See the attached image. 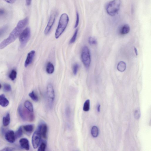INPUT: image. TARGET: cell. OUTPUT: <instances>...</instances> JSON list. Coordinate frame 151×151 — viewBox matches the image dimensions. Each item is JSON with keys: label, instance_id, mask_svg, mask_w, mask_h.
Returning <instances> with one entry per match:
<instances>
[{"label": "cell", "instance_id": "31", "mask_svg": "<svg viewBox=\"0 0 151 151\" xmlns=\"http://www.w3.org/2000/svg\"><path fill=\"white\" fill-rule=\"evenodd\" d=\"M4 90L6 92H9L11 90V86L7 84H5L3 85Z\"/></svg>", "mask_w": 151, "mask_h": 151}, {"label": "cell", "instance_id": "37", "mask_svg": "<svg viewBox=\"0 0 151 151\" xmlns=\"http://www.w3.org/2000/svg\"><path fill=\"white\" fill-rule=\"evenodd\" d=\"M7 3L10 4H12L15 2L16 0H3Z\"/></svg>", "mask_w": 151, "mask_h": 151}, {"label": "cell", "instance_id": "24", "mask_svg": "<svg viewBox=\"0 0 151 151\" xmlns=\"http://www.w3.org/2000/svg\"><path fill=\"white\" fill-rule=\"evenodd\" d=\"M90 102L89 100H87L85 102L83 108V111L85 112H88L90 110Z\"/></svg>", "mask_w": 151, "mask_h": 151}, {"label": "cell", "instance_id": "33", "mask_svg": "<svg viewBox=\"0 0 151 151\" xmlns=\"http://www.w3.org/2000/svg\"><path fill=\"white\" fill-rule=\"evenodd\" d=\"M8 27L5 26L0 28V36L3 35L7 30Z\"/></svg>", "mask_w": 151, "mask_h": 151}, {"label": "cell", "instance_id": "2", "mask_svg": "<svg viewBox=\"0 0 151 151\" xmlns=\"http://www.w3.org/2000/svg\"><path fill=\"white\" fill-rule=\"evenodd\" d=\"M69 21V17L67 14L63 13L61 15L55 33V37L56 39L59 38L65 31Z\"/></svg>", "mask_w": 151, "mask_h": 151}, {"label": "cell", "instance_id": "41", "mask_svg": "<svg viewBox=\"0 0 151 151\" xmlns=\"http://www.w3.org/2000/svg\"><path fill=\"white\" fill-rule=\"evenodd\" d=\"M1 87H1V84H0V89H1Z\"/></svg>", "mask_w": 151, "mask_h": 151}, {"label": "cell", "instance_id": "14", "mask_svg": "<svg viewBox=\"0 0 151 151\" xmlns=\"http://www.w3.org/2000/svg\"><path fill=\"white\" fill-rule=\"evenodd\" d=\"M130 30L129 25L126 24L122 25L120 28L119 33L121 35H124L127 34L129 32Z\"/></svg>", "mask_w": 151, "mask_h": 151}, {"label": "cell", "instance_id": "40", "mask_svg": "<svg viewBox=\"0 0 151 151\" xmlns=\"http://www.w3.org/2000/svg\"><path fill=\"white\" fill-rule=\"evenodd\" d=\"M98 106V112H100V105H99Z\"/></svg>", "mask_w": 151, "mask_h": 151}, {"label": "cell", "instance_id": "27", "mask_svg": "<svg viewBox=\"0 0 151 151\" xmlns=\"http://www.w3.org/2000/svg\"><path fill=\"white\" fill-rule=\"evenodd\" d=\"M78 31V29H77L75 30V31L70 40V44H71L74 43L77 39Z\"/></svg>", "mask_w": 151, "mask_h": 151}, {"label": "cell", "instance_id": "8", "mask_svg": "<svg viewBox=\"0 0 151 151\" xmlns=\"http://www.w3.org/2000/svg\"><path fill=\"white\" fill-rule=\"evenodd\" d=\"M41 137L42 135L37 130L34 133L32 137V143L34 149H36L38 147L41 140Z\"/></svg>", "mask_w": 151, "mask_h": 151}, {"label": "cell", "instance_id": "25", "mask_svg": "<svg viewBox=\"0 0 151 151\" xmlns=\"http://www.w3.org/2000/svg\"><path fill=\"white\" fill-rule=\"evenodd\" d=\"M29 96L34 101L37 102L38 101V98L34 91H32L29 94Z\"/></svg>", "mask_w": 151, "mask_h": 151}, {"label": "cell", "instance_id": "21", "mask_svg": "<svg viewBox=\"0 0 151 151\" xmlns=\"http://www.w3.org/2000/svg\"><path fill=\"white\" fill-rule=\"evenodd\" d=\"M91 134L92 136L94 138H96L98 136L99 130L98 127L96 126H93L92 127L91 130Z\"/></svg>", "mask_w": 151, "mask_h": 151}, {"label": "cell", "instance_id": "6", "mask_svg": "<svg viewBox=\"0 0 151 151\" xmlns=\"http://www.w3.org/2000/svg\"><path fill=\"white\" fill-rule=\"evenodd\" d=\"M31 34L29 27H27L23 31L19 36V41L21 47H24L30 39Z\"/></svg>", "mask_w": 151, "mask_h": 151}, {"label": "cell", "instance_id": "16", "mask_svg": "<svg viewBox=\"0 0 151 151\" xmlns=\"http://www.w3.org/2000/svg\"><path fill=\"white\" fill-rule=\"evenodd\" d=\"M46 71L49 74H52L54 71V67L53 64L50 62H48L46 65Z\"/></svg>", "mask_w": 151, "mask_h": 151}, {"label": "cell", "instance_id": "29", "mask_svg": "<svg viewBox=\"0 0 151 151\" xmlns=\"http://www.w3.org/2000/svg\"><path fill=\"white\" fill-rule=\"evenodd\" d=\"M79 68V65L77 63L74 64L73 66V72L74 75L77 74Z\"/></svg>", "mask_w": 151, "mask_h": 151}, {"label": "cell", "instance_id": "35", "mask_svg": "<svg viewBox=\"0 0 151 151\" xmlns=\"http://www.w3.org/2000/svg\"><path fill=\"white\" fill-rule=\"evenodd\" d=\"M1 150L3 151H12L15 150V149L11 147H7L2 149Z\"/></svg>", "mask_w": 151, "mask_h": 151}, {"label": "cell", "instance_id": "7", "mask_svg": "<svg viewBox=\"0 0 151 151\" xmlns=\"http://www.w3.org/2000/svg\"><path fill=\"white\" fill-rule=\"evenodd\" d=\"M57 15V13L55 12H53L51 14L48 24L44 31V33L46 35L48 34L50 31L55 20Z\"/></svg>", "mask_w": 151, "mask_h": 151}, {"label": "cell", "instance_id": "30", "mask_svg": "<svg viewBox=\"0 0 151 151\" xmlns=\"http://www.w3.org/2000/svg\"><path fill=\"white\" fill-rule=\"evenodd\" d=\"M46 145L45 142H42L39 146L38 151H45L46 150Z\"/></svg>", "mask_w": 151, "mask_h": 151}, {"label": "cell", "instance_id": "3", "mask_svg": "<svg viewBox=\"0 0 151 151\" xmlns=\"http://www.w3.org/2000/svg\"><path fill=\"white\" fill-rule=\"evenodd\" d=\"M121 5L120 0H113L106 5V11L109 15L114 16L118 12Z\"/></svg>", "mask_w": 151, "mask_h": 151}, {"label": "cell", "instance_id": "19", "mask_svg": "<svg viewBox=\"0 0 151 151\" xmlns=\"http://www.w3.org/2000/svg\"><path fill=\"white\" fill-rule=\"evenodd\" d=\"M25 107L29 111L31 112H33V107L32 103L29 101L27 100L24 103Z\"/></svg>", "mask_w": 151, "mask_h": 151}, {"label": "cell", "instance_id": "22", "mask_svg": "<svg viewBox=\"0 0 151 151\" xmlns=\"http://www.w3.org/2000/svg\"><path fill=\"white\" fill-rule=\"evenodd\" d=\"M23 128L24 130L27 133H31L33 130V126L31 124L24 126H23Z\"/></svg>", "mask_w": 151, "mask_h": 151}, {"label": "cell", "instance_id": "39", "mask_svg": "<svg viewBox=\"0 0 151 151\" xmlns=\"http://www.w3.org/2000/svg\"><path fill=\"white\" fill-rule=\"evenodd\" d=\"M134 50L135 52L136 55V56H138V51H137V49L135 47H134Z\"/></svg>", "mask_w": 151, "mask_h": 151}, {"label": "cell", "instance_id": "34", "mask_svg": "<svg viewBox=\"0 0 151 151\" xmlns=\"http://www.w3.org/2000/svg\"><path fill=\"white\" fill-rule=\"evenodd\" d=\"M77 19H76V20L75 23V24L74 26L75 28H77V27H78L79 23V13L77 12Z\"/></svg>", "mask_w": 151, "mask_h": 151}, {"label": "cell", "instance_id": "38", "mask_svg": "<svg viewBox=\"0 0 151 151\" xmlns=\"http://www.w3.org/2000/svg\"><path fill=\"white\" fill-rule=\"evenodd\" d=\"M32 0H25L26 4L27 6H29L31 5Z\"/></svg>", "mask_w": 151, "mask_h": 151}, {"label": "cell", "instance_id": "5", "mask_svg": "<svg viewBox=\"0 0 151 151\" xmlns=\"http://www.w3.org/2000/svg\"><path fill=\"white\" fill-rule=\"evenodd\" d=\"M18 111L20 116L24 121H33L34 120L35 116L33 112L24 109L21 105L19 106Z\"/></svg>", "mask_w": 151, "mask_h": 151}, {"label": "cell", "instance_id": "12", "mask_svg": "<svg viewBox=\"0 0 151 151\" xmlns=\"http://www.w3.org/2000/svg\"><path fill=\"white\" fill-rule=\"evenodd\" d=\"M35 53V51L32 50L27 54L25 63V67L28 66L32 63L34 57Z\"/></svg>", "mask_w": 151, "mask_h": 151}, {"label": "cell", "instance_id": "11", "mask_svg": "<svg viewBox=\"0 0 151 151\" xmlns=\"http://www.w3.org/2000/svg\"><path fill=\"white\" fill-rule=\"evenodd\" d=\"M47 94L50 100L52 101H53L55 98V94L53 87L51 84H48L47 86Z\"/></svg>", "mask_w": 151, "mask_h": 151}, {"label": "cell", "instance_id": "32", "mask_svg": "<svg viewBox=\"0 0 151 151\" xmlns=\"http://www.w3.org/2000/svg\"><path fill=\"white\" fill-rule=\"evenodd\" d=\"M141 116V113L139 110H136L134 113V117L135 119H138Z\"/></svg>", "mask_w": 151, "mask_h": 151}, {"label": "cell", "instance_id": "26", "mask_svg": "<svg viewBox=\"0 0 151 151\" xmlns=\"http://www.w3.org/2000/svg\"><path fill=\"white\" fill-rule=\"evenodd\" d=\"M17 75V72L16 70H12L9 75V77L12 81L14 80L16 78Z\"/></svg>", "mask_w": 151, "mask_h": 151}, {"label": "cell", "instance_id": "28", "mask_svg": "<svg viewBox=\"0 0 151 151\" xmlns=\"http://www.w3.org/2000/svg\"><path fill=\"white\" fill-rule=\"evenodd\" d=\"M88 42L91 45H95L97 44V41L94 38L90 37L88 38Z\"/></svg>", "mask_w": 151, "mask_h": 151}, {"label": "cell", "instance_id": "10", "mask_svg": "<svg viewBox=\"0 0 151 151\" xmlns=\"http://www.w3.org/2000/svg\"><path fill=\"white\" fill-rule=\"evenodd\" d=\"M5 138L7 141L10 143L15 142L16 139L15 133L12 130L8 131L5 135Z\"/></svg>", "mask_w": 151, "mask_h": 151}, {"label": "cell", "instance_id": "15", "mask_svg": "<svg viewBox=\"0 0 151 151\" xmlns=\"http://www.w3.org/2000/svg\"><path fill=\"white\" fill-rule=\"evenodd\" d=\"M9 103L8 100L4 94L0 95V105L3 107H6L8 106Z\"/></svg>", "mask_w": 151, "mask_h": 151}, {"label": "cell", "instance_id": "23", "mask_svg": "<svg viewBox=\"0 0 151 151\" xmlns=\"http://www.w3.org/2000/svg\"><path fill=\"white\" fill-rule=\"evenodd\" d=\"M23 134V131L22 127H20L15 133L16 139H18L22 136Z\"/></svg>", "mask_w": 151, "mask_h": 151}, {"label": "cell", "instance_id": "18", "mask_svg": "<svg viewBox=\"0 0 151 151\" xmlns=\"http://www.w3.org/2000/svg\"><path fill=\"white\" fill-rule=\"evenodd\" d=\"M8 12L4 8L0 7V20L5 19L8 16Z\"/></svg>", "mask_w": 151, "mask_h": 151}, {"label": "cell", "instance_id": "9", "mask_svg": "<svg viewBox=\"0 0 151 151\" xmlns=\"http://www.w3.org/2000/svg\"><path fill=\"white\" fill-rule=\"evenodd\" d=\"M48 127L47 125L44 122H40L38 127L37 130L40 133L43 138L46 139L47 138Z\"/></svg>", "mask_w": 151, "mask_h": 151}, {"label": "cell", "instance_id": "17", "mask_svg": "<svg viewBox=\"0 0 151 151\" xmlns=\"http://www.w3.org/2000/svg\"><path fill=\"white\" fill-rule=\"evenodd\" d=\"M126 64L123 61L120 62L118 64L117 68L118 70L121 72H124L126 70Z\"/></svg>", "mask_w": 151, "mask_h": 151}, {"label": "cell", "instance_id": "1", "mask_svg": "<svg viewBox=\"0 0 151 151\" xmlns=\"http://www.w3.org/2000/svg\"><path fill=\"white\" fill-rule=\"evenodd\" d=\"M29 21V18L27 17L19 21L16 26L11 33L8 38L4 40L0 44V49H4L14 42L20 35L24 27L28 23Z\"/></svg>", "mask_w": 151, "mask_h": 151}, {"label": "cell", "instance_id": "4", "mask_svg": "<svg viewBox=\"0 0 151 151\" xmlns=\"http://www.w3.org/2000/svg\"><path fill=\"white\" fill-rule=\"evenodd\" d=\"M81 59L82 63L88 69L90 66L91 60L90 51L87 46H84L82 49Z\"/></svg>", "mask_w": 151, "mask_h": 151}, {"label": "cell", "instance_id": "20", "mask_svg": "<svg viewBox=\"0 0 151 151\" xmlns=\"http://www.w3.org/2000/svg\"><path fill=\"white\" fill-rule=\"evenodd\" d=\"M10 116L9 113H8L6 116L4 117L3 119V126L6 127L8 126L10 122Z\"/></svg>", "mask_w": 151, "mask_h": 151}, {"label": "cell", "instance_id": "13", "mask_svg": "<svg viewBox=\"0 0 151 151\" xmlns=\"http://www.w3.org/2000/svg\"><path fill=\"white\" fill-rule=\"evenodd\" d=\"M21 147L27 150L30 149V145L29 140L26 138H22L19 141Z\"/></svg>", "mask_w": 151, "mask_h": 151}, {"label": "cell", "instance_id": "36", "mask_svg": "<svg viewBox=\"0 0 151 151\" xmlns=\"http://www.w3.org/2000/svg\"><path fill=\"white\" fill-rule=\"evenodd\" d=\"M66 113L67 117H68L70 116V109L69 107H68L66 108Z\"/></svg>", "mask_w": 151, "mask_h": 151}]
</instances>
